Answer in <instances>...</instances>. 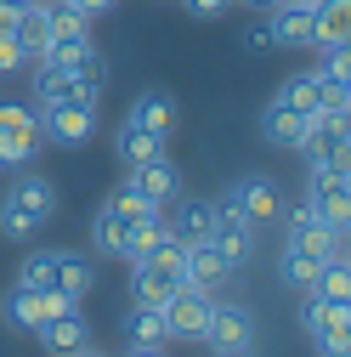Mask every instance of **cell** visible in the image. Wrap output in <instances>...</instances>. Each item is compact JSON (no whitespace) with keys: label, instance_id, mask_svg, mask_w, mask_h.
Instances as JSON below:
<instances>
[{"label":"cell","instance_id":"6da1fadb","mask_svg":"<svg viewBox=\"0 0 351 357\" xmlns=\"http://www.w3.org/2000/svg\"><path fill=\"white\" fill-rule=\"evenodd\" d=\"M57 215V188L46 176H17L0 199V233L6 238H34L46 221Z\"/></svg>","mask_w":351,"mask_h":357},{"label":"cell","instance_id":"7a4b0ae2","mask_svg":"<svg viewBox=\"0 0 351 357\" xmlns=\"http://www.w3.org/2000/svg\"><path fill=\"white\" fill-rule=\"evenodd\" d=\"M130 273H136V301H142V306H164L176 289L187 284V244L170 233V238L153 244L142 261H130Z\"/></svg>","mask_w":351,"mask_h":357},{"label":"cell","instance_id":"3957f363","mask_svg":"<svg viewBox=\"0 0 351 357\" xmlns=\"http://www.w3.org/2000/svg\"><path fill=\"white\" fill-rule=\"evenodd\" d=\"M204 346H210L215 357H249V351H255V312L238 306V301H210Z\"/></svg>","mask_w":351,"mask_h":357},{"label":"cell","instance_id":"277c9868","mask_svg":"<svg viewBox=\"0 0 351 357\" xmlns=\"http://www.w3.org/2000/svg\"><path fill=\"white\" fill-rule=\"evenodd\" d=\"M306 204H312L334 233L351 227V210H345V159H312V170H306Z\"/></svg>","mask_w":351,"mask_h":357},{"label":"cell","instance_id":"5b68a950","mask_svg":"<svg viewBox=\"0 0 351 357\" xmlns=\"http://www.w3.org/2000/svg\"><path fill=\"white\" fill-rule=\"evenodd\" d=\"M40 142H63V148H79L97 137V102H74V97H57V102H40Z\"/></svg>","mask_w":351,"mask_h":357},{"label":"cell","instance_id":"8992f818","mask_svg":"<svg viewBox=\"0 0 351 357\" xmlns=\"http://www.w3.org/2000/svg\"><path fill=\"white\" fill-rule=\"evenodd\" d=\"M40 148V119L34 108L12 102V97H0V170H23Z\"/></svg>","mask_w":351,"mask_h":357},{"label":"cell","instance_id":"52a82bcc","mask_svg":"<svg viewBox=\"0 0 351 357\" xmlns=\"http://www.w3.org/2000/svg\"><path fill=\"white\" fill-rule=\"evenodd\" d=\"M300 329L312 335L318 346H345V340H351V312H345V301H334V295L306 289V295H300Z\"/></svg>","mask_w":351,"mask_h":357},{"label":"cell","instance_id":"ba28073f","mask_svg":"<svg viewBox=\"0 0 351 357\" xmlns=\"http://www.w3.org/2000/svg\"><path fill=\"white\" fill-rule=\"evenodd\" d=\"M210 289H193V284H182L170 301H164V329H170V340H204V329H210Z\"/></svg>","mask_w":351,"mask_h":357},{"label":"cell","instance_id":"9c48e42d","mask_svg":"<svg viewBox=\"0 0 351 357\" xmlns=\"http://www.w3.org/2000/svg\"><path fill=\"white\" fill-rule=\"evenodd\" d=\"M278 182H272V176H238V182L227 188V210H238L244 221H249V227H267V221L278 215Z\"/></svg>","mask_w":351,"mask_h":357},{"label":"cell","instance_id":"30bf717a","mask_svg":"<svg viewBox=\"0 0 351 357\" xmlns=\"http://www.w3.org/2000/svg\"><path fill=\"white\" fill-rule=\"evenodd\" d=\"M283 238H289V244H300V250H312L318 261H329L334 250H345V233H334V227H329V221H323L312 204H295V210H289Z\"/></svg>","mask_w":351,"mask_h":357},{"label":"cell","instance_id":"8fae6325","mask_svg":"<svg viewBox=\"0 0 351 357\" xmlns=\"http://www.w3.org/2000/svg\"><path fill=\"white\" fill-rule=\"evenodd\" d=\"M210 244H215V255H221L233 273L255 255V227L238 215V210H227V204H215V227H210Z\"/></svg>","mask_w":351,"mask_h":357},{"label":"cell","instance_id":"7c38bea8","mask_svg":"<svg viewBox=\"0 0 351 357\" xmlns=\"http://www.w3.org/2000/svg\"><path fill=\"white\" fill-rule=\"evenodd\" d=\"M130 170V188H136L148 204H170L176 193H182V176H176V165L159 153V159H142V165H125Z\"/></svg>","mask_w":351,"mask_h":357},{"label":"cell","instance_id":"4fadbf2b","mask_svg":"<svg viewBox=\"0 0 351 357\" xmlns=\"http://www.w3.org/2000/svg\"><path fill=\"white\" fill-rule=\"evenodd\" d=\"M34 335H40V346H46L52 357H74V351L91 346V329H85V312H79V306L63 312V318H46Z\"/></svg>","mask_w":351,"mask_h":357},{"label":"cell","instance_id":"5bb4252c","mask_svg":"<svg viewBox=\"0 0 351 357\" xmlns=\"http://www.w3.org/2000/svg\"><path fill=\"white\" fill-rule=\"evenodd\" d=\"M130 125H142V130H153V137H176V125H182V114H176V97L170 91H142L136 102H130V114H125Z\"/></svg>","mask_w":351,"mask_h":357},{"label":"cell","instance_id":"9a60e30c","mask_svg":"<svg viewBox=\"0 0 351 357\" xmlns=\"http://www.w3.org/2000/svg\"><path fill=\"white\" fill-rule=\"evenodd\" d=\"M267 29H272V46H283V52H312V6H272V17H267Z\"/></svg>","mask_w":351,"mask_h":357},{"label":"cell","instance_id":"2e32d148","mask_svg":"<svg viewBox=\"0 0 351 357\" xmlns=\"http://www.w3.org/2000/svg\"><path fill=\"white\" fill-rule=\"evenodd\" d=\"M260 130H267L272 148H306V130H312V114H300L289 102H272L267 114H260Z\"/></svg>","mask_w":351,"mask_h":357},{"label":"cell","instance_id":"e0dca14e","mask_svg":"<svg viewBox=\"0 0 351 357\" xmlns=\"http://www.w3.org/2000/svg\"><path fill=\"white\" fill-rule=\"evenodd\" d=\"M312 46H351V0H323L312 12Z\"/></svg>","mask_w":351,"mask_h":357},{"label":"cell","instance_id":"ac0fdd59","mask_svg":"<svg viewBox=\"0 0 351 357\" xmlns=\"http://www.w3.org/2000/svg\"><path fill=\"white\" fill-rule=\"evenodd\" d=\"M272 102H289V108H300V114H323V108H329V79H323L318 68H306V74L283 79V91H278Z\"/></svg>","mask_w":351,"mask_h":357},{"label":"cell","instance_id":"d6986e66","mask_svg":"<svg viewBox=\"0 0 351 357\" xmlns=\"http://www.w3.org/2000/svg\"><path fill=\"white\" fill-rule=\"evenodd\" d=\"M12 40L23 46V63H40V57H46V40H52V29H46V0H34L29 12L12 17Z\"/></svg>","mask_w":351,"mask_h":357},{"label":"cell","instance_id":"ffe728a7","mask_svg":"<svg viewBox=\"0 0 351 357\" xmlns=\"http://www.w3.org/2000/svg\"><path fill=\"white\" fill-rule=\"evenodd\" d=\"M227 278H233V266L215 255L210 238H204V244H187V284H193V289H221Z\"/></svg>","mask_w":351,"mask_h":357},{"label":"cell","instance_id":"44dd1931","mask_svg":"<svg viewBox=\"0 0 351 357\" xmlns=\"http://www.w3.org/2000/svg\"><path fill=\"white\" fill-rule=\"evenodd\" d=\"M176 199H182V193H176ZM210 227H215V204L210 199H182V204H176V238H182V244H204L210 238Z\"/></svg>","mask_w":351,"mask_h":357},{"label":"cell","instance_id":"7402d4cb","mask_svg":"<svg viewBox=\"0 0 351 357\" xmlns=\"http://www.w3.org/2000/svg\"><path fill=\"white\" fill-rule=\"evenodd\" d=\"M125 335H130V346H164V340H170V329H164V306L130 301V312H125Z\"/></svg>","mask_w":351,"mask_h":357},{"label":"cell","instance_id":"603a6c76","mask_svg":"<svg viewBox=\"0 0 351 357\" xmlns=\"http://www.w3.org/2000/svg\"><path fill=\"white\" fill-rule=\"evenodd\" d=\"M125 233H130V221H125L114 204H102V210L91 215V244H97V255H114V261H125Z\"/></svg>","mask_w":351,"mask_h":357},{"label":"cell","instance_id":"cb8c5ba5","mask_svg":"<svg viewBox=\"0 0 351 357\" xmlns=\"http://www.w3.org/2000/svg\"><path fill=\"white\" fill-rule=\"evenodd\" d=\"M114 153L125 159V165H142V159H159L164 153V137H153V130H142V125H119V137H114Z\"/></svg>","mask_w":351,"mask_h":357},{"label":"cell","instance_id":"d4e9b609","mask_svg":"<svg viewBox=\"0 0 351 357\" xmlns=\"http://www.w3.org/2000/svg\"><path fill=\"white\" fill-rule=\"evenodd\" d=\"M57 289H63V295H74V301H85V295L97 289L91 261H85V255H74V250H57Z\"/></svg>","mask_w":351,"mask_h":357},{"label":"cell","instance_id":"484cf974","mask_svg":"<svg viewBox=\"0 0 351 357\" xmlns=\"http://www.w3.org/2000/svg\"><path fill=\"white\" fill-rule=\"evenodd\" d=\"M318 255L312 250H300V244H283V255H278V278L289 284V289H312L318 284Z\"/></svg>","mask_w":351,"mask_h":357},{"label":"cell","instance_id":"4316f807","mask_svg":"<svg viewBox=\"0 0 351 357\" xmlns=\"http://www.w3.org/2000/svg\"><path fill=\"white\" fill-rule=\"evenodd\" d=\"M17 284L23 289H57V250H29L17 266Z\"/></svg>","mask_w":351,"mask_h":357},{"label":"cell","instance_id":"83f0119b","mask_svg":"<svg viewBox=\"0 0 351 357\" xmlns=\"http://www.w3.org/2000/svg\"><path fill=\"white\" fill-rule=\"evenodd\" d=\"M57 97H68V68L34 63V102H57Z\"/></svg>","mask_w":351,"mask_h":357},{"label":"cell","instance_id":"f1b7e54d","mask_svg":"<svg viewBox=\"0 0 351 357\" xmlns=\"http://www.w3.org/2000/svg\"><path fill=\"white\" fill-rule=\"evenodd\" d=\"M108 204H114V210H119L125 221H142V215H153V210H159V204H148V199H142L136 188H130V182H125V188H119V193H114Z\"/></svg>","mask_w":351,"mask_h":357},{"label":"cell","instance_id":"f546056e","mask_svg":"<svg viewBox=\"0 0 351 357\" xmlns=\"http://www.w3.org/2000/svg\"><path fill=\"white\" fill-rule=\"evenodd\" d=\"M238 46H244L249 57H260V52H272V29H267V23H249V29H244V40H238Z\"/></svg>","mask_w":351,"mask_h":357},{"label":"cell","instance_id":"4dcf8cb0","mask_svg":"<svg viewBox=\"0 0 351 357\" xmlns=\"http://www.w3.org/2000/svg\"><path fill=\"white\" fill-rule=\"evenodd\" d=\"M23 68V46L12 40V29H0V74H17Z\"/></svg>","mask_w":351,"mask_h":357},{"label":"cell","instance_id":"1f68e13d","mask_svg":"<svg viewBox=\"0 0 351 357\" xmlns=\"http://www.w3.org/2000/svg\"><path fill=\"white\" fill-rule=\"evenodd\" d=\"M182 6H187L193 17H221V12L233 6V0H182Z\"/></svg>","mask_w":351,"mask_h":357},{"label":"cell","instance_id":"d6a6232c","mask_svg":"<svg viewBox=\"0 0 351 357\" xmlns=\"http://www.w3.org/2000/svg\"><path fill=\"white\" fill-rule=\"evenodd\" d=\"M68 6H79L85 17H108V12L119 6V0H68Z\"/></svg>","mask_w":351,"mask_h":357},{"label":"cell","instance_id":"836d02e7","mask_svg":"<svg viewBox=\"0 0 351 357\" xmlns=\"http://www.w3.org/2000/svg\"><path fill=\"white\" fill-rule=\"evenodd\" d=\"M125 357H164V346H130Z\"/></svg>","mask_w":351,"mask_h":357},{"label":"cell","instance_id":"e575fe53","mask_svg":"<svg viewBox=\"0 0 351 357\" xmlns=\"http://www.w3.org/2000/svg\"><path fill=\"white\" fill-rule=\"evenodd\" d=\"M29 6H34V0H0V12H12V17H17V12H29Z\"/></svg>","mask_w":351,"mask_h":357},{"label":"cell","instance_id":"d590c367","mask_svg":"<svg viewBox=\"0 0 351 357\" xmlns=\"http://www.w3.org/2000/svg\"><path fill=\"white\" fill-rule=\"evenodd\" d=\"M323 357H351V346H323Z\"/></svg>","mask_w":351,"mask_h":357},{"label":"cell","instance_id":"8d00e7d4","mask_svg":"<svg viewBox=\"0 0 351 357\" xmlns=\"http://www.w3.org/2000/svg\"><path fill=\"white\" fill-rule=\"evenodd\" d=\"M283 6H312V12H318V6H323V0H283Z\"/></svg>","mask_w":351,"mask_h":357},{"label":"cell","instance_id":"74e56055","mask_svg":"<svg viewBox=\"0 0 351 357\" xmlns=\"http://www.w3.org/2000/svg\"><path fill=\"white\" fill-rule=\"evenodd\" d=\"M244 6H255V12H267V6H278V0H244Z\"/></svg>","mask_w":351,"mask_h":357},{"label":"cell","instance_id":"f35d334b","mask_svg":"<svg viewBox=\"0 0 351 357\" xmlns=\"http://www.w3.org/2000/svg\"><path fill=\"white\" fill-rule=\"evenodd\" d=\"M74 357H108V351H97V346H85V351H74Z\"/></svg>","mask_w":351,"mask_h":357}]
</instances>
